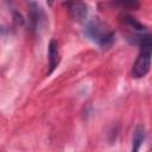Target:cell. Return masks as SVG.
Instances as JSON below:
<instances>
[{"label":"cell","instance_id":"obj_3","mask_svg":"<svg viewBox=\"0 0 152 152\" xmlns=\"http://www.w3.org/2000/svg\"><path fill=\"white\" fill-rule=\"evenodd\" d=\"M68 11L76 21H83L88 15V6L84 2H68Z\"/></svg>","mask_w":152,"mask_h":152},{"label":"cell","instance_id":"obj_9","mask_svg":"<svg viewBox=\"0 0 152 152\" xmlns=\"http://www.w3.org/2000/svg\"><path fill=\"white\" fill-rule=\"evenodd\" d=\"M151 152H152V147H151Z\"/></svg>","mask_w":152,"mask_h":152},{"label":"cell","instance_id":"obj_1","mask_svg":"<svg viewBox=\"0 0 152 152\" xmlns=\"http://www.w3.org/2000/svg\"><path fill=\"white\" fill-rule=\"evenodd\" d=\"M86 36L95 42L101 49H108L113 45L115 40V33L110 30L106 24H103L99 19H94L88 21L86 25Z\"/></svg>","mask_w":152,"mask_h":152},{"label":"cell","instance_id":"obj_2","mask_svg":"<svg viewBox=\"0 0 152 152\" xmlns=\"http://www.w3.org/2000/svg\"><path fill=\"white\" fill-rule=\"evenodd\" d=\"M151 66V53L147 51L140 50L133 66L131 70V75L134 78H141L146 76V74L150 71Z\"/></svg>","mask_w":152,"mask_h":152},{"label":"cell","instance_id":"obj_7","mask_svg":"<svg viewBox=\"0 0 152 152\" xmlns=\"http://www.w3.org/2000/svg\"><path fill=\"white\" fill-rule=\"evenodd\" d=\"M135 43L140 46V50L147 51V52L152 53V34H142V36H139L138 37V40Z\"/></svg>","mask_w":152,"mask_h":152},{"label":"cell","instance_id":"obj_6","mask_svg":"<svg viewBox=\"0 0 152 152\" xmlns=\"http://www.w3.org/2000/svg\"><path fill=\"white\" fill-rule=\"evenodd\" d=\"M144 140H145V131H144V127L141 125H139V126H137L134 134H133L131 152H139V148L142 145Z\"/></svg>","mask_w":152,"mask_h":152},{"label":"cell","instance_id":"obj_4","mask_svg":"<svg viewBox=\"0 0 152 152\" xmlns=\"http://www.w3.org/2000/svg\"><path fill=\"white\" fill-rule=\"evenodd\" d=\"M49 70H48V75H50L59 64L61 61V53H59V48H58V43L55 39H51L49 43Z\"/></svg>","mask_w":152,"mask_h":152},{"label":"cell","instance_id":"obj_8","mask_svg":"<svg viewBox=\"0 0 152 152\" xmlns=\"http://www.w3.org/2000/svg\"><path fill=\"white\" fill-rule=\"evenodd\" d=\"M125 21L128 23L131 26H133V28H135V30H138V31H144V30H145V27H144L140 23H138L134 18H132V17H126Z\"/></svg>","mask_w":152,"mask_h":152},{"label":"cell","instance_id":"obj_5","mask_svg":"<svg viewBox=\"0 0 152 152\" xmlns=\"http://www.w3.org/2000/svg\"><path fill=\"white\" fill-rule=\"evenodd\" d=\"M28 8H30V23H31V27L32 30H37L40 27V24L44 19V13L42 7L37 4V2H32L30 1L28 4Z\"/></svg>","mask_w":152,"mask_h":152}]
</instances>
